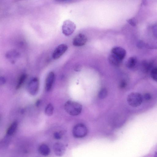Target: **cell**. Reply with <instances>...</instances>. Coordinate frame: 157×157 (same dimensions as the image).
I'll return each instance as SVG.
<instances>
[{
	"mask_svg": "<svg viewBox=\"0 0 157 157\" xmlns=\"http://www.w3.org/2000/svg\"><path fill=\"white\" fill-rule=\"evenodd\" d=\"M107 90L105 88H101L99 91L98 94V97L100 99H104L107 96Z\"/></svg>",
	"mask_w": 157,
	"mask_h": 157,
	"instance_id": "16",
	"label": "cell"
},
{
	"mask_svg": "<svg viewBox=\"0 0 157 157\" xmlns=\"http://www.w3.org/2000/svg\"><path fill=\"white\" fill-rule=\"evenodd\" d=\"M55 79L54 73L51 71L47 76L45 83V89L47 91H49L51 89Z\"/></svg>",
	"mask_w": 157,
	"mask_h": 157,
	"instance_id": "10",
	"label": "cell"
},
{
	"mask_svg": "<svg viewBox=\"0 0 157 157\" xmlns=\"http://www.w3.org/2000/svg\"><path fill=\"white\" fill-rule=\"evenodd\" d=\"M127 21L132 26H134L136 25V22L133 18L129 19L127 20Z\"/></svg>",
	"mask_w": 157,
	"mask_h": 157,
	"instance_id": "23",
	"label": "cell"
},
{
	"mask_svg": "<svg viewBox=\"0 0 157 157\" xmlns=\"http://www.w3.org/2000/svg\"><path fill=\"white\" fill-rule=\"evenodd\" d=\"M27 77V75L25 74H23L20 77L17 83L16 86V89H19L24 83Z\"/></svg>",
	"mask_w": 157,
	"mask_h": 157,
	"instance_id": "14",
	"label": "cell"
},
{
	"mask_svg": "<svg viewBox=\"0 0 157 157\" xmlns=\"http://www.w3.org/2000/svg\"><path fill=\"white\" fill-rule=\"evenodd\" d=\"M53 149L55 155L58 156L60 157L64 154L66 148L63 144L60 142H57L54 144Z\"/></svg>",
	"mask_w": 157,
	"mask_h": 157,
	"instance_id": "9",
	"label": "cell"
},
{
	"mask_svg": "<svg viewBox=\"0 0 157 157\" xmlns=\"http://www.w3.org/2000/svg\"><path fill=\"white\" fill-rule=\"evenodd\" d=\"M39 87V81L37 78H34L29 82L28 85V90L31 95H35L38 93Z\"/></svg>",
	"mask_w": 157,
	"mask_h": 157,
	"instance_id": "6",
	"label": "cell"
},
{
	"mask_svg": "<svg viewBox=\"0 0 157 157\" xmlns=\"http://www.w3.org/2000/svg\"><path fill=\"white\" fill-rule=\"evenodd\" d=\"M88 132L86 126L82 124L79 123L75 125L72 130L74 136L76 138H82L85 137Z\"/></svg>",
	"mask_w": 157,
	"mask_h": 157,
	"instance_id": "4",
	"label": "cell"
},
{
	"mask_svg": "<svg viewBox=\"0 0 157 157\" xmlns=\"http://www.w3.org/2000/svg\"><path fill=\"white\" fill-rule=\"evenodd\" d=\"M64 108L68 114L73 116L80 114L82 109V106L80 104L76 102L70 100L65 103Z\"/></svg>",
	"mask_w": 157,
	"mask_h": 157,
	"instance_id": "2",
	"label": "cell"
},
{
	"mask_svg": "<svg viewBox=\"0 0 157 157\" xmlns=\"http://www.w3.org/2000/svg\"><path fill=\"white\" fill-rule=\"evenodd\" d=\"M137 63V59L135 56L129 57L126 62V66L129 69L134 68Z\"/></svg>",
	"mask_w": 157,
	"mask_h": 157,
	"instance_id": "13",
	"label": "cell"
},
{
	"mask_svg": "<svg viewBox=\"0 0 157 157\" xmlns=\"http://www.w3.org/2000/svg\"><path fill=\"white\" fill-rule=\"evenodd\" d=\"M6 82V80L4 77H1L0 79V84L1 85L4 84Z\"/></svg>",
	"mask_w": 157,
	"mask_h": 157,
	"instance_id": "24",
	"label": "cell"
},
{
	"mask_svg": "<svg viewBox=\"0 0 157 157\" xmlns=\"http://www.w3.org/2000/svg\"><path fill=\"white\" fill-rule=\"evenodd\" d=\"M40 100H38L36 103V105L37 106H39V105L40 104Z\"/></svg>",
	"mask_w": 157,
	"mask_h": 157,
	"instance_id": "25",
	"label": "cell"
},
{
	"mask_svg": "<svg viewBox=\"0 0 157 157\" xmlns=\"http://www.w3.org/2000/svg\"><path fill=\"white\" fill-rule=\"evenodd\" d=\"M86 36L82 33L77 34L73 39V44L75 46L80 47L84 45L87 41Z\"/></svg>",
	"mask_w": 157,
	"mask_h": 157,
	"instance_id": "8",
	"label": "cell"
},
{
	"mask_svg": "<svg viewBox=\"0 0 157 157\" xmlns=\"http://www.w3.org/2000/svg\"><path fill=\"white\" fill-rule=\"evenodd\" d=\"M152 62H148L144 60L143 61L142 64L144 68L147 71L149 69H150L152 65Z\"/></svg>",
	"mask_w": 157,
	"mask_h": 157,
	"instance_id": "19",
	"label": "cell"
},
{
	"mask_svg": "<svg viewBox=\"0 0 157 157\" xmlns=\"http://www.w3.org/2000/svg\"><path fill=\"white\" fill-rule=\"evenodd\" d=\"M150 75L153 80L157 82V67L154 68L151 70Z\"/></svg>",
	"mask_w": 157,
	"mask_h": 157,
	"instance_id": "17",
	"label": "cell"
},
{
	"mask_svg": "<svg viewBox=\"0 0 157 157\" xmlns=\"http://www.w3.org/2000/svg\"><path fill=\"white\" fill-rule=\"evenodd\" d=\"M127 85V82L124 80H121L119 84V87L121 89H123L125 88Z\"/></svg>",
	"mask_w": 157,
	"mask_h": 157,
	"instance_id": "22",
	"label": "cell"
},
{
	"mask_svg": "<svg viewBox=\"0 0 157 157\" xmlns=\"http://www.w3.org/2000/svg\"><path fill=\"white\" fill-rule=\"evenodd\" d=\"M143 97V99H144L146 101H148L151 100L152 96L149 93H147L144 94Z\"/></svg>",
	"mask_w": 157,
	"mask_h": 157,
	"instance_id": "20",
	"label": "cell"
},
{
	"mask_svg": "<svg viewBox=\"0 0 157 157\" xmlns=\"http://www.w3.org/2000/svg\"><path fill=\"white\" fill-rule=\"evenodd\" d=\"M75 24L69 20L64 21L62 26V31L63 34L67 36L71 35L76 29Z\"/></svg>",
	"mask_w": 157,
	"mask_h": 157,
	"instance_id": "5",
	"label": "cell"
},
{
	"mask_svg": "<svg viewBox=\"0 0 157 157\" xmlns=\"http://www.w3.org/2000/svg\"><path fill=\"white\" fill-rule=\"evenodd\" d=\"M67 49L68 46L65 44H61L59 45L52 53L53 58L54 59H58L65 53Z\"/></svg>",
	"mask_w": 157,
	"mask_h": 157,
	"instance_id": "7",
	"label": "cell"
},
{
	"mask_svg": "<svg viewBox=\"0 0 157 157\" xmlns=\"http://www.w3.org/2000/svg\"><path fill=\"white\" fill-rule=\"evenodd\" d=\"M53 137L56 140H59L62 138V134L59 132H55L53 133Z\"/></svg>",
	"mask_w": 157,
	"mask_h": 157,
	"instance_id": "21",
	"label": "cell"
},
{
	"mask_svg": "<svg viewBox=\"0 0 157 157\" xmlns=\"http://www.w3.org/2000/svg\"><path fill=\"white\" fill-rule=\"evenodd\" d=\"M38 151L41 155L44 156L48 155L50 152L49 147L45 144H41L39 147Z\"/></svg>",
	"mask_w": 157,
	"mask_h": 157,
	"instance_id": "12",
	"label": "cell"
},
{
	"mask_svg": "<svg viewBox=\"0 0 157 157\" xmlns=\"http://www.w3.org/2000/svg\"><path fill=\"white\" fill-rule=\"evenodd\" d=\"M11 136H6L3 139L1 143V145L2 146H7L10 142Z\"/></svg>",
	"mask_w": 157,
	"mask_h": 157,
	"instance_id": "18",
	"label": "cell"
},
{
	"mask_svg": "<svg viewBox=\"0 0 157 157\" xmlns=\"http://www.w3.org/2000/svg\"><path fill=\"white\" fill-rule=\"evenodd\" d=\"M53 110L54 108L53 105L52 104L49 103L47 105L45 109V114L48 116H51L53 114Z\"/></svg>",
	"mask_w": 157,
	"mask_h": 157,
	"instance_id": "15",
	"label": "cell"
},
{
	"mask_svg": "<svg viewBox=\"0 0 157 157\" xmlns=\"http://www.w3.org/2000/svg\"><path fill=\"white\" fill-rule=\"evenodd\" d=\"M143 96L140 93L132 92L128 96L127 101L128 104L133 107H137L140 106L143 103Z\"/></svg>",
	"mask_w": 157,
	"mask_h": 157,
	"instance_id": "3",
	"label": "cell"
},
{
	"mask_svg": "<svg viewBox=\"0 0 157 157\" xmlns=\"http://www.w3.org/2000/svg\"><path fill=\"white\" fill-rule=\"evenodd\" d=\"M126 55V51L124 49L120 47H114L112 48L108 59L112 65L118 66L122 63Z\"/></svg>",
	"mask_w": 157,
	"mask_h": 157,
	"instance_id": "1",
	"label": "cell"
},
{
	"mask_svg": "<svg viewBox=\"0 0 157 157\" xmlns=\"http://www.w3.org/2000/svg\"><path fill=\"white\" fill-rule=\"evenodd\" d=\"M18 126V123L17 121H14L10 125L7 129L6 135L11 136L15 132Z\"/></svg>",
	"mask_w": 157,
	"mask_h": 157,
	"instance_id": "11",
	"label": "cell"
}]
</instances>
